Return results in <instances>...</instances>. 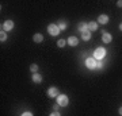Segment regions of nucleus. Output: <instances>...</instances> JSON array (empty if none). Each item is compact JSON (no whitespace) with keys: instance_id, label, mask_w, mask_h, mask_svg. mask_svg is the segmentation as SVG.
<instances>
[{"instance_id":"f03ea898","label":"nucleus","mask_w":122,"mask_h":116,"mask_svg":"<svg viewBox=\"0 0 122 116\" xmlns=\"http://www.w3.org/2000/svg\"><path fill=\"white\" fill-rule=\"evenodd\" d=\"M105 56H106V50L103 47H98L95 51H94V57H95V60H98V61H100Z\"/></svg>"},{"instance_id":"6ab92c4d","label":"nucleus","mask_w":122,"mask_h":116,"mask_svg":"<svg viewBox=\"0 0 122 116\" xmlns=\"http://www.w3.org/2000/svg\"><path fill=\"white\" fill-rule=\"evenodd\" d=\"M20 116H33V113H31V112H25V113H22Z\"/></svg>"},{"instance_id":"9b49d317","label":"nucleus","mask_w":122,"mask_h":116,"mask_svg":"<svg viewBox=\"0 0 122 116\" xmlns=\"http://www.w3.org/2000/svg\"><path fill=\"white\" fill-rule=\"evenodd\" d=\"M77 28H79L80 31H81V32H86V31H90V30H88V24H87V23H79Z\"/></svg>"},{"instance_id":"39448f33","label":"nucleus","mask_w":122,"mask_h":116,"mask_svg":"<svg viewBox=\"0 0 122 116\" xmlns=\"http://www.w3.org/2000/svg\"><path fill=\"white\" fill-rule=\"evenodd\" d=\"M12 28H14V22L12 20H5L4 24L1 26V30H4V31H10V30H12Z\"/></svg>"},{"instance_id":"aec40b11","label":"nucleus","mask_w":122,"mask_h":116,"mask_svg":"<svg viewBox=\"0 0 122 116\" xmlns=\"http://www.w3.org/2000/svg\"><path fill=\"white\" fill-rule=\"evenodd\" d=\"M96 68H98V69L102 68V62H100V61H98V62H96Z\"/></svg>"},{"instance_id":"9d476101","label":"nucleus","mask_w":122,"mask_h":116,"mask_svg":"<svg viewBox=\"0 0 122 116\" xmlns=\"http://www.w3.org/2000/svg\"><path fill=\"white\" fill-rule=\"evenodd\" d=\"M79 43V39L76 38V37H69L68 38V45H71V46H76Z\"/></svg>"},{"instance_id":"a211bd4d","label":"nucleus","mask_w":122,"mask_h":116,"mask_svg":"<svg viewBox=\"0 0 122 116\" xmlns=\"http://www.w3.org/2000/svg\"><path fill=\"white\" fill-rule=\"evenodd\" d=\"M65 39H60V41H58V43H57V45H58V47H64V46H65Z\"/></svg>"},{"instance_id":"f8f14e48","label":"nucleus","mask_w":122,"mask_h":116,"mask_svg":"<svg viewBox=\"0 0 122 116\" xmlns=\"http://www.w3.org/2000/svg\"><path fill=\"white\" fill-rule=\"evenodd\" d=\"M81 39H83V41H90V39H91V32H90V31L81 32Z\"/></svg>"},{"instance_id":"393cba45","label":"nucleus","mask_w":122,"mask_h":116,"mask_svg":"<svg viewBox=\"0 0 122 116\" xmlns=\"http://www.w3.org/2000/svg\"><path fill=\"white\" fill-rule=\"evenodd\" d=\"M119 30L122 31V23H121V24H119Z\"/></svg>"},{"instance_id":"6e6552de","label":"nucleus","mask_w":122,"mask_h":116,"mask_svg":"<svg viewBox=\"0 0 122 116\" xmlns=\"http://www.w3.org/2000/svg\"><path fill=\"white\" fill-rule=\"evenodd\" d=\"M107 22H109V16L107 15H100L98 18V23H100V24H106Z\"/></svg>"},{"instance_id":"5701e85b","label":"nucleus","mask_w":122,"mask_h":116,"mask_svg":"<svg viewBox=\"0 0 122 116\" xmlns=\"http://www.w3.org/2000/svg\"><path fill=\"white\" fill-rule=\"evenodd\" d=\"M117 4H118V7H122V0H119V1H118Z\"/></svg>"},{"instance_id":"dca6fc26","label":"nucleus","mask_w":122,"mask_h":116,"mask_svg":"<svg viewBox=\"0 0 122 116\" xmlns=\"http://www.w3.org/2000/svg\"><path fill=\"white\" fill-rule=\"evenodd\" d=\"M58 28H60V30H65L66 28V23L64 20H61L60 23H58Z\"/></svg>"},{"instance_id":"b1692460","label":"nucleus","mask_w":122,"mask_h":116,"mask_svg":"<svg viewBox=\"0 0 122 116\" xmlns=\"http://www.w3.org/2000/svg\"><path fill=\"white\" fill-rule=\"evenodd\" d=\"M118 112H119V115H121V116H122V107H121V108H119V111H118Z\"/></svg>"},{"instance_id":"f3484780","label":"nucleus","mask_w":122,"mask_h":116,"mask_svg":"<svg viewBox=\"0 0 122 116\" xmlns=\"http://www.w3.org/2000/svg\"><path fill=\"white\" fill-rule=\"evenodd\" d=\"M30 70L33 72V73H37V72H38V66H37L35 64H33V65L30 66Z\"/></svg>"},{"instance_id":"1a4fd4ad","label":"nucleus","mask_w":122,"mask_h":116,"mask_svg":"<svg viewBox=\"0 0 122 116\" xmlns=\"http://www.w3.org/2000/svg\"><path fill=\"white\" fill-rule=\"evenodd\" d=\"M111 39H113V37H111V34H109V32H105V34H103V37H102V41H103L105 43L111 42Z\"/></svg>"},{"instance_id":"2eb2a0df","label":"nucleus","mask_w":122,"mask_h":116,"mask_svg":"<svg viewBox=\"0 0 122 116\" xmlns=\"http://www.w3.org/2000/svg\"><path fill=\"white\" fill-rule=\"evenodd\" d=\"M0 41H1V42L7 41V34H5V32H4L3 30H1V32H0Z\"/></svg>"},{"instance_id":"423d86ee","label":"nucleus","mask_w":122,"mask_h":116,"mask_svg":"<svg viewBox=\"0 0 122 116\" xmlns=\"http://www.w3.org/2000/svg\"><path fill=\"white\" fill-rule=\"evenodd\" d=\"M57 95H58V89H57L56 86L49 88V90H48V96L49 97H57Z\"/></svg>"},{"instance_id":"20e7f679","label":"nucleus","mask_w":122,"mask_h":116,"mask_svg":"<svg viewBox=\"0 0 122 116\" xmlns=\"http://www.w3.org/2000/svg\"><path fill=\"white\" fill-rule=\"evenodd\" d=\"M96 62L95 58H86V66L88 69H96Z\"/></svg>"},{"instance_id":"ddd939ff","label":"nucleus","mask_w":122,"mask_h":116,"mask_svg":"<svg viewBox=\"0 0 122 116\" xmlns=\"http://www.w3.org/2000/svg\"><path fill=\"white\" fill-rule=\"evenodd\" d=\"M33 39H34V42L41 43L42 41H44V37H42V34H35L34 37H33Z\"/></svg>"},{"instance_id":"4468645a","label":"nucleus","mask_w":122,"mask_h":116,"mask_svg":"<svg viewBox=\"0 0 122 116\" xmlns=\"http://www.w3.org/2000/svg\"><path fill=\"white\" fill-rule=\"evenodd\" d=\"M88 30H90V31H96V30H98V23L91 22V23L88 24Z\"/></svg>"},{"instance_id":"7ed1b4c3","label":"nucleus","mask_w":122,"mask_h":116,"mask_svg":"<svg viewBox=\"0 0 122 116\" xmlns=\"http://www.w3.org/2000/svg\"><path fill=\"white\" fill-rule=\"evenodd\" d=\"M60 28H58V26L57 24H49L48 26V32L50 35H53V37H56V35L60 34Z\"/></svg>"},{"instance_id":"0eeeda50","label":"nucleus","mask_w":122,"mask_h":116,"mask_svg":"<svg viewBox=\"0 0 122 116\" xmlns=\"http://www.w3.org/2000/svg\"><path fill=\"white\" fill-rule=\"evenodd\" d=\"M31 78H33V81H34L35 84H39V82L42 81V76H41L39 73H33Z\"/></svg>"},{"instance_id":"412c9836","label":"nucleus","mask_w":122,"mask_h":116,"mask_svg":"<svg viewBox=\"0 0 122 116\" xmlns=\"http://www.w3.org/2000/svg\"><path fill=\"white\" fill-rule=\"evenodd\" d=\"M49 116H61V115L58 113V112H53V113H50Z\"/></svg>"},{"instance_id":"f257e3e1","label":"nucleus","mask_w":122,"mask_h":116,"mask_svg":"<svg viewBox=\"0 0 122 116\" xmlns=\"http://www.w3.org/2000/svg\"><path fill=\"white\" fill-rule=\"evenodd\" d=\"M68 103H69V100H68V97H66L65 95H58L57 96V104H58L60 107H66Z\"/></svg>"},{"instance_id":"4be33fe9","label":"nucleus","mask_w":122,"mask_h":116,"mask_svg":"<svg viewBox=\"0 0 122 116\" xmlns=\"http://www.w3.org/2000/svg\"><path fill=\"white\" fill-rule=\"evenodd\" d=\"M58 108H60V105H58V104H56V105H54V107H53V109H54V111H58Z\"/></svg>"}]
</instances>
